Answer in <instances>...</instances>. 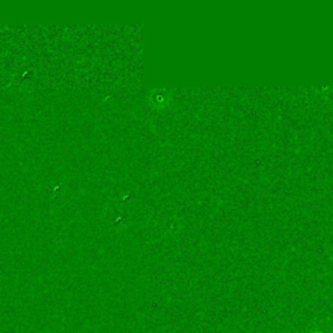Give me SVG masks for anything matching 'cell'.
<instances>
[{
  "mask_svg": "<svg viewBox=\"0 0 333 333\" xmlns=\"http://www.w3.org/2000/svg\"><path fill=\"white\" fill-rule=\"evenodd\" d=\"M313 333H323V332H313Z\"/></svg>",
  "mask_w": 333,
  "mask_h": 333,
  "instance_id": "6da1fadb",
  "label": "cell"
}]
</instances>
